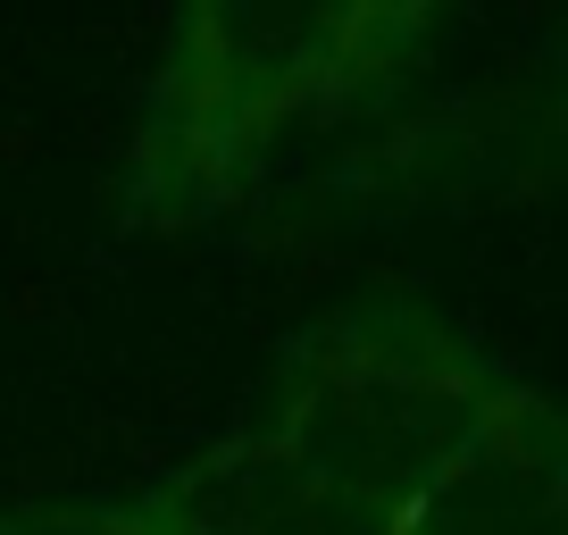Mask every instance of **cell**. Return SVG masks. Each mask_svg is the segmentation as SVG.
I'll return each instance as SVG.
<instances>
[{"label": "cell", "mask_w": 568, "mask_h": 535, "mask_svg": "<svg viewBox=\"0 0 568 535\" xmlns=\"http://www.w3.org/2000/svg\"><path fill=\"white\" fill-rule=\"evenodd\" d=\"M435 9L352 0V9H251L201 0L168 26L160 75L134 118L118 218L125 226H201L234 210L243 184L302 125L376 101L435 42Z\"/></svg>", "instance_id": "1"}, {"label": "cell", "mask_w": 568, "mask_h": 535, "mask_svg": "<svg viewBox=\"0 0 568 535\" xmlns=\"http://www.w3.org/2000/svg\"><path fill=\"white\" fill-rule=\"evenodd\" d=\"M518 376H501L435 302L376 293L318 319L276 360L251 427L276 435L318 485L402 535L418 494L460 461Z\"/></svg>", "instance_id": "2"}, {"label": "cell", "mask_w": 568, "mask_h": 535, "mask_svg": "<svg viewBox=\"0 0 568 535\" xmlns=\"http://www.w3.org/2000/svg\"><path fill=\"white\" fill-rule=\"evenodd\" d=\"M402 535H568V411L510 385Z\"/></svg>", "instance_id": "3"}, {"label": "cell", "mask_w": 568, "mask_h": 535, "mask_svg": "<svg viewBox=\"0 0 568 535\" xmlns=\"http://www.w3.org/2000/svg\"><path fill=\"white\" fill-rule=\"evenodd\" d=\"M151 511L168 518V535H393L368 511H352L335 485H318L260 427H234L226 444L160 477Z\"/></svg>", "instance_id": "4"}, {"label": "cell", "mask_w": 568, "mask_h": 535, "mask_svg": "<svg viewBox=\"0 0 568 535\" xmlns=\"http://www.w3.org/2000/svg\"><path fill=\"white\" fill-rule=\"evenodd\" d=\"M0 535H168L151 494L134 502H18L0 511Z\"/></svg>", "instance_id": "5"}]
</instances>
